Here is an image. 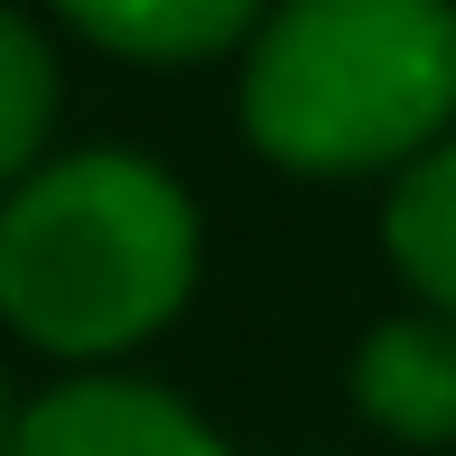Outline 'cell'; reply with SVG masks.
Returning a JSON list of instances; mask_svg holds the SVG:
<instances>
[{
    "mask_svg": "<svg viewBox=\"0 0 456 456\" xmlns=\"http://www.w3.org/2000/svg\"><path fill=\"white\" fill-rule=\"evenodd\" d=\"M196 289V205L131 150H75L0 205V317L47 354H131Z\"/></svg>",
    "mask_w": 456,
    "mask_h": 456,
    "instance_id": "1",
    "label": "cell"
},
{
    "mask_svg": "<svg viewBox=\"0 0 456 456\" xmlns=\"http://www.w3.org/2000/svg\"><path fill=\"white\" fill-rule=\"evenodd\" d=\"M456 121V0H280L242 66V131L271 168H410Z\"/></svg>",
    "mask_w": 456,
    "mask_h": 456,
    "instance_id": "2",
    "label": "cell"
},
{
    "mask_svg": "<svg viewBox=\"0 0 456 456\" xmlns=\"http://www.w3.org/2000/svg\"><path fill=\"white\" fill-rule=\"evenodd\" d=\"M10 456H233V447L150 382H66L19 410Z\"/></svg>",
    "mask_w": 456,
    "mask_h": 456,
    "instance_id": "3",
    "label": "cell"
},
{
    "mask_svg": "<svg viewBox=\"0 0 456 456\" xmlns=\"http://www.w3.org/2000/svg\"><path fill=\"white\" fill-rule=\"evenodd\" d=\"M354 401L372 428L410 447H447L456 438V317H382L354 345Z\"/></svg>",
    "mask_w": 456,
    "mask_h": 456,
    "instance_id": "4",
    "label": "cell"
},
{
    "mask_svg": "<svg viewBox=\"0 0 456 456\" xmlns=\"http://www.w3.org/2000/svg\"><path fill=\"white\" fill-rule=\"evenodd\" d=\"M94 47L140 56V66H196L224 56L233 37H252L261 0H56Z\"/></svg>",
    "mask_w": 456,
    "mask_h": 456,
    "instance_id": "5",
    "label": "cell"
},
{
    "mask_svg": "<svg viewBox=\"0 0 456 456\" xmlns=\"http://www.w3.org/2000/svg\"><path fill=\"white\" fill-rule=\"evenodd\" d=\"M382 242L401 261V280L419 289L438 317H456V140H428L419 159L401 168L382 205Z\"/></svg>",
    "mask_w": 456,
    "mask_h": 456,
    "instance_id": "6",
    "label": "cell"
},
{
    "mask_svg": "<svg viewBox=\"0 0 456 456\" xmlns=\"http://www.w3.org/2000/svg\"><path fill=\"white\" fill-rule=\"evenodd\" d=\"M47 131H56V56L19 10H0V186L37 168Z\"/></svg>",
    "mask_w": 456,
    "mask_h": 456,
    "instance_id": "7",
    "label": "cell"
},
{
    "mask_svg": "<svg viewBox=\"0 0 456 456\" xmlns=\"http://www.w3.org/2000/svg\"><path fill=\"white\" fill-rule=\"evenodd\" d=\"M10 438H19V391H10V372H0V456H10Z\"/></svg>",
    "mask_w": 456,
    "mask_h": 456,
    "instance_id": "8",
    "label": "cell"
}]
</instances>
